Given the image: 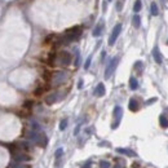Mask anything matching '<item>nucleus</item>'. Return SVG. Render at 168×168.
Listing matches in <instances>:
<instances>
[{"label":"nucleus","mask_w":168,"mask_h":168,"mask_svg":"<svg viewBox=\"0 0 168 168\" xmlns=\"http://www.w3.org/2000/svg\"><path fill=\"white\" fill-rule=\"evenodd\" d=\"M30 138L35 141V142H36L40 147H45V146H47L48 138H47V136H45L44 133H42V132H31V133H30Z\"/></svg>","instance_id":"1"},{"label":"nucleus","mask_w":168,"mask_h":168,"mask_svg":"<svg viewBox=\"0 0 168 168\" xmlns=\"http://www.w3.org/2000/svg\"><path fill=\"white\" fill-rule=\"evenodd\" d=\"M57 60H58V63L61 66H67L71 62V54L69 52H66V50H62V52H60L58 56H57Z\"/></svg>","instance_id":"2"},{"label":"nucleus","mask_w":168,"mask_h":168,"mask_svg":"<svg viewBox=\"0 0 168 168\" xmlns=\"http://www.w3.org/2000/svg\"><path fill=\"white\" fill-rule=\"evenodd\" d=\"M120 31H122V23H118V25L112 28V32H111V35H110V39H109V45H112L115 42H116Z\"/></svg>","instance_id":"3"},{"label":"nucleus","mask_w":168,"mask_h":168,"mask_svg":"<svg viewBox=\"0 0 168 168\" xmlns=\"http://www.w3.org/2000/svg\"><path fill=\"white\" fill-rule=\"evenodd\" d=\"M118 62H119V58H118V57H115V58H112L111 61H110L109 66L106 67V71H105V78H110V76H111V74L114 73Z\"/></svg>","instance_id":"4"},{"label":"nucleus","mask_w":168,"mask_h":168,"mask_svg":"<svg viewBox=\"0 0 168 168\" xmlns=\"http://www.w3.org/2000/svg\"><path fill=\"white\" fill-rule=\"evenodd\" d=\"M122 116H123V110L120 106H115L114 109V118H115V123L112 124V128H116L119 126V122H120Z\"/></svg>","instance_id":"5"},{"label":"nucleus","mask_w":168,"mask_h":168,"mask_svg":"<svg viewBox=\"0 0 168 168\" xmlns=\"http://www.w3.org/2000/svg\"><path fill=\"white\" fill-rule=\"evenodd\" d=\"M153 57H154V60H155L157 63H162L163 62V57H162V54H160L159 48L158 47H155L154 49H153Z\"/></svg>","instance_id":"6"},{"label":"nucleus","mask_w":168,"mask_h":168,"mask_svg":"<svg viewBox=\"0 0 168 168\" xmlns=\"http://www.w3.org/2000/svg\"><path fill=\"white\" fill-rule=\"evenodd\" d=\"M128 107H129V110H131V111H137L138 107H140V105H138L137 100H134V98H131V100H129Z\"/></svg>","instance_id":"7"},{"label":"nucleus","mask_w":168,"mask_h":168,"mask_svg":"<svg viewBox=\"0 0 168 168\" xmlns=\"http://www.w3.org/2000/svg\"><path fill=\"white\" fill-rule=\"evenodd\" d=\"M95 95L97 96V97H102V96L105 95V85L102 83H100L97 85V88H96V91H95Z\"/></svg>","instance_id":"8"},{"label":"nucleus","mask_w":168,"mask_h":168,"mask_svg":"<svg viewBox=\"0 0 168 168\" xmlns=\"http://www.w3.org/2000/svg\"><path fill=\"white\" fill-rule=\"evenodd\" d=\"M57 100H58V95H57V93H52V95H49L45 98V102H47L48 105H52V104H54Z\"/></svg>","instance_id":"9"},{"label":"nucleus","mask_w":168,"mask_h":168,"mask_svg":"<svg viewBox=\"0 0 168 168\" xmlns=\"http://www.w3.org/2000/svg\"><path fill=\"white\" fill-rule=\"evenodd\" d=\"M132 25H133L136 28L140 27V25H141V18H140V16H138V14L133 16V18H132Z\"/></svg>","instance_id":"10"},{"label":"nucleus","mask_w":168,"mask_h":168,"mask_svg":"<svg viewBox=\"0 0 168 168\" xmlns=\"http://www.w3.org/2000/svg\"><path fill=\"white\" fill-rule=\"evenodd\" d=\"M54 76H56V78H54V80H56V84L62 83V81L65 80V78H66V75H65L63 73H57Z\"/></svg>","instance_id":"11"},{"label":"nucleus","mask_w":168,"mask_h":168,"mask_svg":"<svg viewBox=\"0 0 168 168\" xmlns=\"http://www.w3.org/2000/svg\"><path fill=\"white\" fill-rule=\"evenodd\" d=\"M102 28H104V25H102V23H98L97 27L93 30V36H100L101 32H102Z\"/></svg>","instance_id":"12"},{"label":"nucleus","mask_w":168,"mask_h":168,"mask_svg":"<svg viewBox=\"0 0 168 168\" xmlns=\"http://www.w3.org/2000/svg\"><path fill=\"white\" fill-rule=\"evenodd\" d=\"M159 122L163 128H168V118H165V115H160Z\"/></svg>","instance_id":"13"},{"label":"nucleus","mask_w":168,"mask_h":168,"mask_svg":"<svg viewBox=\"0 0 168 168\" xmlns=\"http://www.w3.org/2000/svg\"><path fill=\"white\" fill-rule=\"evenodd\" d=\"M129 87H131V89H133V91L138 88V83H137V80H136V78L129 79Z\"/></svg>","instance_id":"14"},{"label":"nucleus","mask_w":168,"mask_h":168,"mask_svg":"<svg viewBox=\"0 0 168 168\" xmlns=\"http://www.w3.org/2000/svg\"><path fill=\"white\" fill-rule=\"evenodd\" d=\"M118 151H119V153H122V154L129 155V157H136V154H134L132 150H127V149H118Z\"/></svg>","instance_id":"15"},{"label":"nucleus","mask_w":168,"mask_h":168,"mask_svg":"<svg viewBox=\"0 0 168 168\" xmlns=\"http://www.w3.org/2000/svg\"><path fill=\"white\" fill-rule=\"evenodd\" d=\"M141 8H142V4H141V0H136L134 1V7H133V11L137 13V12L141 11Z\"/></svg>","instance_id":"16"},{"label":"nucleus","mask_w":168,"mask_h":168,"mask_svg":"<svg viewBox=\"0 0 168 168\" xmlns=\"http://www.w3.org/2000/svg\"><path fill=\"white\" fill-rule=\"evenodd\" d=\"M159 11H158V5L155 3H151V14L153 16H158Z\"/></svg>","instance_id":"17"},{"label":"nucleus","mask_w":168,"mask_h":168,"mask_svg":"<svg viewBox=\"0 0 168 168\" xmlns=\"http://www.w3.org/2000/svg\"><path fill=\"white\" fill-rule=\"evenodd\" d=\"M66 126H67V120H66V119H63V120L60 123V129H61V131H63V129L66 128Z\"/></svg>","instance_id":"18"},{"label":"nucleus","mask_w":168,"mask_h":168,"mask_svg":"<svg viewBox=\"0 0 168 168\" xmlns=\"http://www.w3.org/2000/svg\"><path fill=\"white\" fill-rule=\"evenodd\" d=\"M13 168H30V165H25V164H21V163H17V164H14Z\"/></svg>","instance_id":"19"},{"label":"nucleus","mask_w":168,"mask_h":168,"mask_svg":"<svg viewBox=\"0 0 168 168\" xmlns=\"http://www.w3.org/2000/svg\"><path fill=\"white\" fill-rule=\"evenodd\" d=\"M100 167L101 168H109L110 164H109V162H101L100 163Z\"/></svg>","instance_id":"20"},{"label":"nucleus","mask_w":168,"mask_h":168,"mask_svg":"<svg viewBox=\"0 0 168 168\" xmlns=\"http://www.w3.org/2000/svg\"><path fill=\"white\" fill-rule=\"evenodd\" d=\"M62 153H63V150H62V149H58V150L56 151V158H60V157H61Z\"/></svg>","instance_id":"21"},{"label":"nucleus","mask_w":168,"mask_h":168,"mask_svg":"<svg viewBox=\"0 0 168 168\" xmlns=\"http://www.w3.org/2000/svg\"><path fill=\"white\" fill-rule=\"evenodd\" d=\"M91 60H92V57H88L87 62H85V65H84V67H85V69H88V67H89V65H91Z\"/></svg>","instance_id":"22"},{"label":"nucleus","mask_w":168,"mask_h":168,"mask_svg":"<svg viewBox=\"0 0 168 168\" xmlns=\"http://www.w3.org/2000/svg\"><path fill=\"white\" fill-rule=\"evenodd\" d=\"M167 44H168V42H167Z\"/></svg>","instance_id":"23"},{"label":"nucleus","mask_w":168,"mask_h":168,"mask_svg":"<svg viewBox=\"0 0 168 168\" xmlns=\"http://www.w3.org/2000/svg\"><path fill=\"white\" fill-rule=\"evenodd\" d=\"M109 1H110V0H109Z\"/></svg>","instance_id":"24"}]
</instances>
